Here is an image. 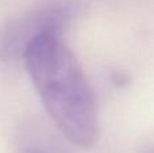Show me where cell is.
<instances>
[{"label": "cell", "mask_w": 154, "mask_h": 153, "mask_svg": "<svg viewBox=\"0 0 154 153\" xmlns=\"http://www.w3.org/2000/svg\"><path fill=\"white\" fill-rule=\"evenodd\" d=\"M72 14L69 4L57 2L12 20L0 33V58L12 61L23 57L30 41L42 33L61 34L64 27L70 22Z\"/></svg>", "instance_id": "cell-2"}, {"label": "cell", "mask_w": 154, "mask_h": 153, "mask_svg": "<svg viewBox=\"0 0 154 153\" xmlns=\"http://www.w3.org/2000/svg\"><path fill=\"white\" fill-rule=\"evenodd\" d=\"M22 58L43 107L62 136L79 148H92L100 136L97 105L81 65L61 34L37 35Z\"/></svg>", "instance_id": "cell-1"}]
</instances>
